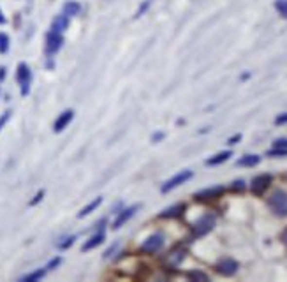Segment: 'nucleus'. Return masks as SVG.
<instances>
[{
    "label": "nucleus",
    "mask_w": 287,
    "mask_h": 282,
    "mask_svg": "<svg viewBox=\"0 0 287 282\" xmlns=\"http://www.w3.org/2000/svg\"><path fill=\"white\" fill-rule=\"evenodd\" d=\"M282 242L287 245V227H286V231L282 233Z\"/></svg>",
    "instance_id": "nucleus-38"
},
{
    "label": "nucleus",
    "mask_w": 287,
    "mask_h": 282,
    "mask_svg": "<svg viewBox=\"0 0 287 282\" xmlns=\"http://www.w3.org/2000/svg\"><path fill=\"white\" fill-rule=\"evenodd\" d=\"M268 155L269 157H284V155H287V148H273L268 152Z\"/></svg>",
    "instance_id": "nucleus-25"
},
{
    "label": "nucleus",
    "mask_w": 287,
    "mask_h": 282,
    "mask_svg": "<svg viewBox=\"0 0 287 282\" xmlns=\"http://www.w3.org/2000/svg\"><path fill=\"white\" fill-rule=\"evenodd\" d=\"M150 5H152V0H144L143 4L139 5V9L136 11V14H134V18H139V16H143L146 11L150 9Z\"/></svg>",
    "instance_id": "nucleus-24"
},
{
    "label": "nucleus",
    "mask_w": 287,
    "mask_h": 282,
    "mask_svg": "<svg viewBox=\"0 0 287 282\" xmlns=\"http://www.w3.org/2000/svg\"><path fill=\"white\" fill-rule=\"evenodd\" d=\"M136 210H138V207H130V208H125L122 213H118V217H116L115 224H113V229H120L125 222H127L130 217H132V215H134Z\"/></svg>",
    "instance_id": "nucleus-12"
},
{
    "label": "nucleus",
    "mask_w": 287,
    "mask_h": 282,
    "mask_svg": "<svg viewBox=\"0 0 287 282\" xmlns=\"http://www.w3.org/2000/svg\"><path fill=\"white\" fill-rule=\"evenodd\" d=\"M74 240H76V236H67L65 242H60V244H58V247H60V249H69V247L74 244Z\"/></svg>",
    "instance_id": "nucleus-26"
},
{
    "label": "nucleus",
    "mask_w": 287,
    "mask_h": 282,
    "mask_svg": "<svg viewBox=\"0 0 287 282\" xmlns=\"http://www.w3.org/2000/svg\"><path fill=\"white\" fill-rule=\"evenodd\" d=\"M7 19H5V16H4V13H2V9H0V25H4Z\"/></svg>",
    "instance_id": "nucleus-35"
},
{
    "label": "nucleus",
    "mask_w": 287,
    "mask_h": 282,
    "mask_svg": "<svg viewBox=\"0 0 287 282\" xmlns=\"http://www.w3.org/2000/svg\"><path fill=\"white\" fill-rule=\"evenodd\" d=\"M269 184H271V175H259V176H255L254 180H252L250 189H252V192H254V194L261 196L264 190L269 187Z\"/></svg>",
    "instance_id": "nucleus-8"
},
{
    "label": "nucleus",
    "mask_w": 287,
    "mask_h": 282,
    "mask_svg": "<svg viewBox=\"0 0 287 282\" xmlns=\"http://www.w3.org/2000/svg\"><path fill=\"white\" fill-rule=\"evenodd\" d=\"M259 161H261V157L259 155H243V157L238 161V166H255V164H259Z\"/></svg>",
    "instance_id": "nucleus-19"
},
{
    "label": "nucleus",
    "mask_w": 287,
    "mask_h": 282,
    "mask_svg": "<svg viewBox=\"0 0 287 282\" xmlns=\"http://www.w3.org/2000/svg\"><path fill=\"white\" fill-rule=\"evenodd\" d=\"M233 189H234V190H243V189H245V182H243V180L233 182Z\"/></svg>",
    "instance_id": "nucleus-30"
},
{
    "label": "nucleus",
    "mask_w": 287,
    "mask_h": 282,
    "mask_svg": "<svg viewBox=\"0 0 287 282\" xmlns=\"http://www.w3.org/2000/svg\"><path fill=\"white\" fill-rule=\"evenodd\" d=\"M183 210H185V205L180 203V205H175V207H171V208L164 210L159 217L161 219H173V217H180L181 213H183Z\"/></svg>",
    "instance_id": "nucleus-14"
},
{
    "label": "nucleus",
    "mask_w": 287,
    "mask_h": 282,
    "mask_svg": "<svg viewBox=\"0 0 287 282\" xmlns=\"http://www.w3.org/2000/svg\"><path fill=\"white\" fill-rule=\"evenodd\" d=\"M192 175H194V173L190 171V169H183V171H180L178 175L173 176V178H169V180H167L166 184L161 187V190H162L164 194H166V192H169V190L176 189L178 185L185 184L187 180H190V178H192Z\"/></svg>",
    "instance_id": "nucleus-4"
},
{
    "label": "nucleus",
    "mask_w": 287,
    "mask_h": 282,
    "mask_svg": "<svg viewBox=\"0 0 287 282\" xmlns=\"http://www.w3.org/2000/svg\"><path fill=\"white\" fill-rule=\"evenodd\" d=\"M275 124H277V125L287 124V113H282V115H278L277 118H275Z\"/></svg>",
    "instance_id": "nucleus-29"
},
{
    "label": "nucleus",
    "mask_w": 287,
    "mask_h": 282,
    "mask_svg": "<svg viewBox=\"0 0 287 282\" xmlns=\"http://www.w3.org/2000/svg\"><path fill=\"white\" fill-rule=\"evenodd\" d=\"M164 245V236L161 235V233H155V235L148 236L146 240H144V244L141 245V252H144V254H153V252H157V250H161Z\"/></svg>",
    "instance_id": "nucleus-5"
},
{
    "label": "nucleus",
    "mask_w": 287,
    "mask_h": 282,
    "mask_svg": "<svg viewBox=\"0 0 287 282\" xmlns=\"http://www.w3.org/2000/svg\"><path fill=\"white\" fill-rule=\"evenodd\" d=\"M62 263V258H55V259H51L50 263H48V266H46V270H55L58 264Z\"/></svg>",
    "instance_id": "nucleus-27"
},
{
    "label": "nucleus",
    "mask_w": 287,
    "mask_h": 282,
    "mask_svg": "<svg viewBox=\"0 0 287 282\" xmlns=\"http://www.w3.org/2000/svg\"><path fill=\"white\" fill-rule=\"evenodd\" d=\"M217 272L220 275H226V277H231L238 272V261L231 258H224L217 263Z\"/></svg>",
    "instance_id": "nucleus-7"
},
{
    "label": "nucleus",
    "mask_w": 287,
    "mask_h": 282,
    "mask_svg": "<svg viewBox=\"0 0 287 282\" xmlns=\"http://www.w3.org/2000/svg\"><path fill=\"white\" fill-rule=\"evenodd\" d=\"M72 116H74V111L72 110H65L64 113H60V116L56 118L55 125H53V129H55V132H62V131L67 127V125L71 124V120H72Z\"/></svg>",
    "instance_id": "nucleus-10"
},
{
    "label": "nucleus",
    "mask_w": 287,
    "mask_h": 282,
    "mask_svg": "<svg viewBox=\"0 0 287 282\" xmlns=\"http://www.w3.org/2000/svg\"><path fill=\"white\" fill-rule=\"evenodd\" d=\"M231 155H233V153L229 152V150H226V152H220V153H217V155L210 157L208 161H206V164H208V166H217V164H222V162L229 161V159H231Z\"/></svg>",
    "instance_id": "nucleus-16"
},
{
    "label": "nucleus",
    "mask_w": 287,
    "mask_h": 282,
    "mask_svg": "<svg viewBox=\"0 0 287 282\" xmlns=\"http://www.w3.org/2000/svg\"><path fill=\"white\" fill-rule=\"evenodd\" d=\"M102 240H104V233H97V235H93L92 238H90V240H88L87 244L83 245V252H87V250L93 249V247L101 245Z\"/></svg>",
    "instance_id": "nucleus-17"
},
{
    "label": "nucleus",
    "mask_w": 287,
    "mask_h": 282,
    "mask_svg": "<svg viewBox=\"0 0 287 282\" xmlns=\"http://www.w3.org/2000/svg\"><path fill=\"white\" fill-rule=\"evenodd\" d=\"M46 272L48 270L46 268H41V270H36V272H32V273H28V275H25L21 281H25V282H34V281H39V279H42L44 275H46Z\"/></svg>",
    "instance_id": "nucleus-20"
},
{
    "label": "nucleus",
    "mask_w": 287,
    "mask_h": 282,
    "mask_svg": "<svg viewBox=\"0 0 287 282\" xmlns=\"http://www.w3.org/2000/svg\"><path fill=\"white\" fill-rule=\"evenodd\" d=\"M101 203H102V198H95V199H93V201H90V203H88L87 207H85V208L78 213V217H87L88 213H92L93 210L97 208V207H99V205H101Z\"/></svg>",
    "instance_id": "nucleus-18"
},
{
    "label": "nucleus",
    "mask_w": 287,
    "mask_h": 282,
    "mask_svg": "<svg viewBox=\"0 0 287 282\" xmlns=\"http://www.w3.org/2000/svg\"><path fill=\"white\" fill-rule=\"evenodd\" d=\"M9 36L4 32H0V53L4 55V53H7L9 51Z\"/></svg>",
    "instance_id": "nucleus-21"
},
{
    "label": "nucleus",
    "mask_w": 287,
    "mask_h": 282,
    "mask_svg": "<svg viewBox=\"0 0 287 282\" xmlns=\"http://www.w3.org/2000/svg\"><path fill=\"white\" fill-rule=\"evenodd\" d=\"M62 44H64L62 34H56V32H53V30H50V32L46 34V46H44V50H46L48 56L55 55L56 51L62 48Z\"/></svg>",
    "instance_id": "nucleus-6"
},
{
    "label": "nucleus",
    "mask_w": 287,
    "mask_h": 282,
    "mask_svg": "<svg viewBox=\"0 0 287 282\" xmlns=\"http://www.w3.org/2000/svg\"><path fill=\"white\" fill-rule=\"evenodd\" d=\"M162 138H164V134L162 132H159V134L153 136V141H159V139H162Z\"/></svg>",
    "instance_id": "nucleus-36"
},
{
    "label": "nucleus",
    "mask_w": 287,
    "mask_h": 282,
    "mask_svg": "<svg viewBox=\"0 0 287 282\" xmlns=\"http://www.w3.org/2000/svg\"><path fill=\"white\" fill-rule=\"evenodd\" d=\"M268 207L277 213L278 217L287 215V192L286 190H275L273 194L268 198Z\"/></svg>",
    "instance_id": "nucleus-1"
},
{
    "label": "nucleus",
    "mask_w": 287,
    "mask_h": 282,
    "mask_svg": "<svg viewBox=\"0 0 287 282\" xmlns=\"http://www.w3.org/2000/svg\"><path fill=\"white\" fill-rule=\"evenodd\" d=\"M62 13H64L65 16H69V18L78 16V14L81 13V4L76 2V0H67L64 4V7H62Z\"/></svg>",
    "instance_id": "nucleus-13"
},
{
    "label": "nucleus",
    "mask_w": 287,
    "mask_h": 282,
    "mask_svg": "<svg viewBox=\"0 0 287 282\" xmlns=\"http://www.w3.org/2000/svg\"><path fill=\"white\" fill-rule=\"evenodd\" d=\"M215 215L213 213H204L203 217L194 224V236L196 238H199V236H204L206 233H210L215 226Z\"/></svg>",
    "instance_id": "nucleus-3"
},
{
    "label": "nucleus",
    "mask_w": 287,
    "mask_h": 282,
    "mask_svg": "<svg viewBox=\"0 0 287 282\" xmlns=\"http://www.w3.org/2000/svg\"><path fill=\"white\" fill-rule=\"evenodd\" d=\"M189 279H192V281H203V282L210 281L208 275L203 273V272H189Z\"/></svg>",
    "instance_id": "nucleus-23"
},
{
    "label": "nucleus",
    "mask_w": 287,
    "mask_h": 282,
    "mask_svg": "<svg viewBox=\"0 0 287 282\" xmlns=\"http://www.w3.org/2000/svg\"><path fill=\"white\" fill-rule=\"evenodd\" d=\"M5 78V67H0V79Z\"/></svg>",
    "instance_id": "nucleus-37"
},
{
    "label": "nucleus",
    "mask_w": 287,
    "mask_h": 282,
    "mask_svg": "<svg viewBox=\"0 0 287 282\" xmlns=\"http://www.w3.org/2000/svg\"><path fill=\"white\" fill-rule=\"evenodd\" d=\"M224 192V187H220V185H217V187H210V189H204V190H199L197 194H196V199L197 201H208V199H217L220 198Z\"/></svg>",
    "instance_id": "nucleus-9"
},
{
    "label": "nucleus",
    "mask_w": 287,
    "mask_h": 282,
    "mask_svg": "<svg viewBox=\"0 0 287 282\" xmlns=\"http://www.w3.org/2000/svg\"><path fill=\"white\" fill-rule=\"evenodd\" d=\"M67 28H69V16H65L64 13L55 16L53 21H51V30L56 34H64Z\"/></svg>",
    "instance_id": "nucleus-11"
},
{
    "label": "nucleus",
    "mask_w": 287,
    "mask_h": 282,
    "mask_svg": "<svg viewBox=\"0 0 287 282\" xmlns=\"http://www.w3.org/2000/svg\"><path fill=\"white\" fill-rule=\"evenodd\" d=\"M42 196H44V190H39L37 194L34 196V199H32V201H30V205H32V207H34V205H37L39 201H41V199H42Z\"/></svg>",
    "instance_id": "nucleus-31"
},
{
    "label": "nucleus",
    "mask_w": 287,
    "mask_h": 282,
    "mask_svg": "<svg viewBox=\"0 0 287 282\" xmlns=\"http://www.w3.org/2000/svg\"><path fill=\"white\" fill-rule=\"evenodd\" d=\"M273 148H287V139H277L273 143Z\"/></svg>",
    "instance_id": "nucleus-32"
},
{
    "label": "nucleus",
    "mask_w": 287,
    "mask_h": 282,
    "mask_svg": "<svg viewBox=\"0 0 287 282\" xmlns=\"http://www.w3.org/2000/svg\"><path fill=\"white\" fill-rule=\"evenodd\" d=\"M116 247H118V244H113V245L109 247V249H108L106 252H104V258H109V256H111V252H113V250L116 249Z\"/></svg>",
    "instance_id": "nucleus-34"
},
{
    "label": "nucleus",
    "mask_w": 287,
    "mask_h": 282,
    "mask_svg": "<svg viewBox=\"0 0 287 282\" xmlns=\"http://www.w3.org/2000/svg\"><path fill=\"white\" fill-rule=\"evenodd\" d=\"M240 139H241V134H236V136H233V138H229V141H227V143H229V145H236Z\"/></svg>",
    "instance_id": "nucleus-33"
},
{
    "label": "nucleus",
    "mask_w": 287,
    "mask_h": 282,
    "mask_svg": "<svg viewBox=\"0 0 287 282\" xmlns=\"http://www.w3.org/2000/svg\"><path fill=\"white\" fill-rule=\"evenodd\" d=\"M183 258H185V252H183V250H173L171 254L166 256V263L169 264L171 268H176V266L183 261Z\"/></svg>",
    "instance_id": "nucleus-15"
},
{
    "label": "nucleus",
    "mask_w": 287,
    "mask_h": 282,
    "mask_svg": "<svg viewBox=\"0 0 287 282\" xmlns=\"http://www.w3.org/2000/svg\"><path fill=\"white\" fill-rule=\"evenodd\" d=\"M9 118H11V111H5L4 115L0 116V131H2V127H4V125L9 122Z\"/></svg>",
    "instance_id": "nucleus-28"
},
{
    "label": "nucleus",
    "mask_w": 287,
    "mask_h": 282,
    "mask_svg": "<svg viewBox=\"0 0 287 282\" xmlns=\"http://www.w3.org/2000/svg\"><path fill=\"white\" fill-rule=\"evenodd\" d=\"M275 9L282 18H287V0H275Z\"/></svg>",
    "instance_id": "nucleus-22"
},
{
    "label": "nucleus",
    "mask_w": 287,
    "mask_h": 282,
    "mask_svg": "<svg viewBox=\"0 0 287 282\" xmlns=\"http://www.w3.org/2000/svg\"><path fill=\"white\" fill-rule=\"evenodd\" d=\"M16 79H18V83L21 85V95H27L28 90H30V83H32V71L28 69V65L25 64V62L18 64Z\"/></svg>",
    "instance_id": "nucleus-2"
}]
</instances>
